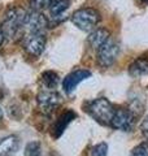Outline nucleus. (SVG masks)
<instances>
[{"instance_id": "obj_13", "label": "nucleus", "mask_w": 148, "mask_h": 156, "mask_svg": "<svg viewBox=\"0 0 148 156\" xmlns=\"http://www.w3.org/2000/svg\"><path fill=\"white\" fill-rule=\"evenodd\" d=\"M18 148V138L16 135H8L0 139V156H9Z\"/></svg>"}, {"instance_id": "obj_10", "label": "nucleus", "mask_w": 148, "mask_h": 156, "mask_svg": "<svg viewBox=\"0 0 148 156\" xmlns=\"http://www.w3.org/2000/svg\"><path fill=\"white\" fill-rule=\"evenodd\" d=\"M111 38V33L109 30H107L104 27H99V29H93L91 34L88 35V43L92 48L99 50L104 43Z\"/></svg>"}, {"instance_id": "obj_14", "label": "nucleus", "mask_w": 148, "mask_h": 156, "mask_svg": "<svg viewBox=\"0 0 148 156\" xmlns=\"http://www.w3.org/2000/svg\"><path fill=\"white\" fill-rule=\"evenodd\" d=\"M74 115L73 112H66V113H64L60 119L57 120V122L55 125V128H53V135L55 136H60L62 134V131L65 130L66 126L70 124V121L74 119Z\"/></svg>"}, {"instance_id": "obj_12", "label": "nucleus", "mask_w": 148, "mask_h": 156, "mask_svg": "<svg viewBox=\"0 0 148 156\" xmlns=\"http://www.w3.org/2000/svg\"><path fill=\"white\" fill-rule=\"evenodd\" d=\"M129 73L131 77L139 78L148 76V58L146 57H139L132 62L129 68Z\"/></svg>"}, {"instance_id": "obj_23", "label": "nucleus", "mask_w": 148, "mask_h": 156, "mask_svg": "<svg viewBox=\"0 0 148 156\" xmlns=\"http://www.w3.org/2000/svg\"><path fill=\"white\" fill-rule=\"evenodd\" d=\"M143 3H146V4H148V0H142Z\"/></svg>"}, {"instance_id": "obj_22", "label": "nucleus", "mask_w": 148, "mask_h": 156, "mask_svg": "<svg viewBox=\"0 0 148 156\" xmlns=\"http://www.w3.org/2000/svg\"><path fill=\"white\" fill-rule=\"evenodd\" d=\"M2 119H3V112H2V109H0V121H2Z\"/></svg>"}, {"instance_id": "obj_8", "label": "nucleus", "mask_w": 148, "mask_h": 156, "mask_svg": "<svg viewBox=\"0 0 148 156\" xmlns=\"http://www.w3.org/2000/svg\"><path fill=\"white\" fill-rule=\"evenodd\" d=\"M38 104H39V108L43 112L49 113V112H53L61 104V96L53 90L43 91L38 95Z\"/></svg>"}, {"instance_id": "obj_4", "label": "nucleus", "mask_w": 148, "mask_h": 156, "mask_svg": "<svg viewBox=\"0 0 148 156\" xmlns=\"http://www.w3.org/2000/svg\"><path fill=\"white\" fill-rule=\"evenodd\" d=\"M48 18L44 16L42 12L39 11H31L26 12L22 22V29L21 33L23 34H30V33H39V31H44L48 26Z\"/></svg>"}, {"instance_id": "obj_19", "label": "nucleus", "mask_w": 148, "mask_h": 156, "mask_svg": "<svg viewBox=\"0 0 148 156\" xmlns=\"http://www.w3.org/2000/svg\"><path fill=\"white\" fill-rule=\"evenodd\" d=\"M130 156H148V144L142 143L131 151Z\"/></svg>"}, {"instance_id": "obj_20", "label": "nucleus", "mask_w": 148, "mask_h": 156, "mask_svg": "<svg viewBox=\"0 0 148 156\" xmlns=\"http://www.w3.org/2000/svg\"><path fill=\"white\" fill-rule=\"evenodd\" d=\"M142 133L146 138H148V116L143 120V122H142Z\"/></svg>"}, {"instance_id": "obj_9", "label": "nucleus", "mask_w": 148, "mask_h": 156, "mask_svg": "<svg viewBox=\"0 0 148 156\" xmlns=\"http://www.w3.org/2000/svg\"><path fill=\"white\" fill-rule=\"evenodd\" d=\"M90 77H91V72L85 70V69H79V70L73 72L69 76H66V78L64 80V82H62L64 90H65L68 94H72L81 82H83L85 80H87V78H90Z\"/></svg>"}, {"instance_id": "obj_7", "label": "nucleus", "mask_w": 148, "mask_h": 156, "mask_svg": "<svg viewBox=\"0 0 148 156\" xmlns=\"http://www.w3.org/2000/svg\"><path fill=\"white\" fill-rule=\"evenodd\" d=\"M118 55H120V46L117 42L112 41L109 38L108 41L97 50V62L101 68H109L115 64Z\"/></svg>"}, {"instance_id": "obj_21", "label": "nucleus", "mask_w": 148, "mask_h": 156, "mask_svg": "<svg viewBox=\"0 0 148 156\" xmlns=\"http://www.w3.org/2000/svg\"><path fill=\"white\" fill-rule=\"evenodd\" d=\"M4 34H3V31H2V27H0V46L3 44V42H4Z\"/></svg>"}, {"instance_id": "obj_16", "label": "nucleus", "mask_w": 148, "mask_h": 156, "mask_svg": "<svg viewBox=\"0 0 148 156\" xmlns=\"http://www.w3.org/2000/svg\"><path fill=\"white\" fill-rule=\"evenodd\" d=\"M41 144L38 142H30L27 143L26 148H25V156H41Z\"/></svg>"}, {"instance_id": "obj_5", "label": "nucleus", "mask_w": 148, "mask_h": 156, "mask_svg": "<svg viewBox=\"0 0 148 156\" xmlns=\"http://www.w3.org/2000/svg\"><path fill=\"white\" fill-rule=\"evenodd\" d=\"M22 44L23 50L33 57L39 56L44 51L47 44V37L44 31L39 33H30V34H23L22 35Z\"/></svg>"}, {"instance_id": "obj_18", "label": "nucleus", "mask_w": 148, "mask_h": 156, "mask_svg": "<svg viewBox=\"0 0 148 156\" xmlns=\"http://www.w3.org/2000/svg\"><path fill=\"white\" fill-rule=\"evenodd\" d=\"M92 156H107L108 154V146L105 143H99L91 151Z\"/></svg>"}, {"instance_id": "obj_2", "label": "nucleus", "mask_w": 148, "mask_h": 156, "mask_svg": "<svg viewBox=\"0 0 148 156\" xmlns=\"http://www.w3.org/2000/svg\"><path fill=\"white\" fill-rule=\"evenodd\" d=\"M86 111L97 122H100L103 125H109L116 109L108 99H105V98H97V99L88 103Z\"/></svg>"}, {"instance_id": "obj_1", "label": "nucleus", "mask_w": 148, "mask_h": 156, "mask_svg": "<svg viewBox=\"0 0 148 156\" xmlns=\"http://www.w3.org/2000/svg\"><path fill=\"white\" fill-rule=\"evenodd\" d=\"M25 14H26V12L22 8H11L5 13V17H4L3 23L0 26L4 34V38L13 39L21 33Z\"/></svg>"}, {"instance_id": "obj_6", "label": "nucleus", "mask_w": 148, "mask_h": 156, "mask_svg": "<svg viewBox=\"0 0 148 156\" xmlns=\"http://www.w3.org/2000/svg\"><path fill=\"white\" fill-rule=\"evenodd\" d=\"M135 121H136V115L132 112V109L121 108L115 111L109 125L116 130L130 131L134 128Z\"/></svg>"}, {"instance_id": "obj_15", "label": "nucleus", "mask_w": 148, "mask_h": 156, "mask_svg": "<svg viewBox=\"0 0 148 156\" xmlns=\"http://www.w3.org/2000/svg\"><path fill=\"white\" fill-rule=\"evenodd\" d=\"M42 82L47 87V90H55L58 85V74L52 70L44 72L42 76Z\"/></svg>"}, {"instance_id": "obj_3", "label": "nucleus", "mask_w": 148, "mask_h": 156, "mask_svg": "<svg viewBox=\"0 0 148 156\" xmlns=\"http://www.w3.org/2000/svg\"><path fill=\"white\" fill-rule=\"evenodd\" d=\"M101 20L99 11L95 8H82L72 14V22L82 31H92Z\"/></svg>"}, {"instance_id": "obj_17", "label": "nucleus", "mask_w": 148, "mask_h": 156, "mask_svg": "<svg viewBox=\"0 0 148 156\" xmlns=\"http://www.w3.org/2000/svg\"><path fill=\"white\" fill-rule=\"evenodd\" d=\"M52 0H30V7L33 11H39L42 12L44 9H47L49 7Z\"/></svg>"}, {"instance_id": "obj_11", "label": "nucleus", "mask_w": 148, "mask_h": 156, "mask_svg": "<svg viewBox=\"0 0 148 156\" xmlns=\"http://www.w3.org/2000/svg\"><path fill=\"white\" fill-rule=\"evenodd\" d=\"M70 3L72 0H52L48 7L51 17L58 22L62 18L64 13L66 12V9L70 7Z\"/></svg>"}]
</instances>
